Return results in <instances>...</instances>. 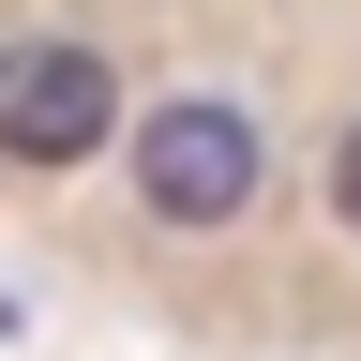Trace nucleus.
Listing matches in <instances>:
<instances>
[{"mask_svg":"<svg viewBox=\"0 0 361 361\" xmlns=\"http://www.w3.org/2000/svg\"><path fill=\"white\" fill-rule=\"evenodd\" d=\"M121 166H135V211L180 226V241H211V226H241L271 196V135L241 90H151V106H121Z\"/></svg>","mask_w":361,"mask_h":361,"instance_id":"f257e3e1","label":"nucleus"},{"mask_svg":"<svg viewBox=\"0 0 361 361\" xmlns=\"http://www.w3.org/2000/svg\"><path fill=\"white\" fill-rule=\"evenodd\" d=\"M331 226H346V241H361V121L331 135Z\"/></svg>","mask_w":361,"mask_h":361,"instance_id":"7ed1b4c3","label":"nucleus"},{"mask_svg":"<svg viewBox=\"0 0 361 361\" xmlns=\"http://www.w3.org/2000/svg\"><path fill=\"white\" fill-rule=\"evenodd\" d=\"M16 331H30V316H16V286H0V346H16Z\"/></svg>","mask_w":361,"mask_h":361,"instance_id":"20e7f679","label":"nucleus"},{"mask_svg":"<svg viewBox=\"0 0 361 361\" xmlns=\"http://www.w3.org/2000/svg\"><path fill=\"white\" fill-rule=\"evenodd\" d=\"M121 61L90 30H16L0 45V166H30V180H75L90 151H121Z\"/></svg>","mask_w":361,"mask_h":361,"instance_id":"f03ea898","label":"nucleus"}]
</instances>
